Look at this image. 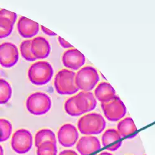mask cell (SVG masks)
Returning <instances> with one entry per match:
<instances>
[{"label":"cell","instance_id":"f1b7e54d","mask_svg":"<svg viewBox=\"0 0 155 155\" xmlns=\"http://www.w3.org/2000/svg\"><path fill=\"white\" fill-rule=\"evenodd\" d=\"M99 155H113V154H112L111 153H109V152L104 151V152H102V153H100Z\"/></svg>","mask_w":155,"mask_h":155},{"label":"cell","instance_id":"44dd1931","mask_svg":"<svg viewBox=\"0 0 155 155\" xmlns=\"http://www.w3.org/2000/svg\"><path fill=\"white\" fill-rule=\"evenodd\" d=\"M57 144L51 142H45L37 148V155H57Z\"/></svg>","mask_w":155,"mask_h":155},{"label":"cell","instance_id":"d4e9b609","mask_svg":"<svg viewBox=\"0 0 155 155\" xmlns=\"http://www.w3.org/2000/svg\"><path fill=\"white\" fill-rule=\"evenodd\" d=\"M0 18H5L11 21L14 24L17 19V15L15 12L9 11L6 9L0 10Z\"/></svg>","mask_w":155,"mask_h":155},{"label":"cell","instance_id":"7a4b0ae2","mask_svg":"<svg viewBox=\"0 0 155 155\" xmlns=\"http://www.w3.org/2000/svg\"><path fill=\"white\" fill-rule=\"evenodd\" d=\"M76 73L67 69H63L56 74L54 86L57 92L61 95H71L78 91L75 82Z\"/></svg>","mask_w":155,"mask_h":155},{"label":"cell","instance_id":"f546056e","mask_svg":"<svg viewBox=\"0 0 155 155\" xmlns=\"http://www.w3.org/2000/svg\"><path fill=\"white\" fill-rule=\"evenodd\" d=\"M0 154L3 155V149L1 145H0Z\"/></svg>","mask_w":155,"mask_h":155},{"label":"cell","instance_id":"83f0119b","mask_svg":"<svg viewBox=\"0 0 155 155\" xmlns=\"http://www.w3.org/2000/svg\"><path fill=\"white\" fill-rule=\"evenodd\" d=\"M59 155H78V154L77 153H76L73 150H67L60 152Z\"/></svg>","mask_w":155,"mask_h":155},{"label":"cell","instance_id":"4316f807","mask_svg":"<svg viewBox=\"0 0 155 155\" xmlns=\"http://www.w3.org/2000/svg\"><path fill=\"white\" fill-rule=\"evenodd\" d=\"M41 29H42V31H43V32L44 34H45L46 35H48V36H55V35H57L56 33H55L53 31H51L48 29L47 28H46L44 26H43V25H41Z\"/></svg>","mask_w":155,"mask_h":155},{"label":"cell","instance_id":"5b68a950","mask_svg":"<svg viewBox=\"0 0 155 155\" xmlns=\"http://www.w3.org/2000/svg\"><path fill=\"white\" fill-rule=\"evenodd\" d=\"M51 106L50 97L41 92H37L30 95L26 101L28 111L35 115H42L47 113Z\"/></svg>","mask_w":155,"mask_h":155},{"label":"cell","instance_id":"4dcf8cb0","mask_svg":"<svg viewBox=\"0 0 155 155\" xmlns=\"http://www.w3.org/2000/svg\"><path fill=\"white\" fill-rule=\"evenodd\" d=\"M0 155H2V154H0Z\"/></svg>","mask_w":155,"mask_h":155},{"label":"cell","instance_id":"7c38bea8","mask_svg":"<svg viewBox=\"0 0 155 155\" xmlns=\"http://www.w3.org/2000/svg\"><path fill=\"white\" fill-rule=\"evenodd\" d=\"M100 149V141L94 136L82 137L76 144V150L81 155H91Z\"/></svg>","mask_w":155,"mask_h":155},{"label":"cell","instance_id":"9a60e30c","mask_svg":"<svg viewBox=\"0 0 155 155\" xmlns=\"http://www.w3.org/2000/svg\"><path fill=\"white\" fill-rule=\"evenodd\" d=\"M19 34L24 38H31L39 31V24L27 18L21 17L18 22Z\"/></svg>","mask_w":155,"mask_h":155},{"label":"cell","instance_id":"277c9868","mask_svg":"<svg viewBox=\"0 0 155 155\" xmlns=\"http://www.w3.org/2000/svg\"><path fill=\"white\" fill-rule=\"evenodd\" d=\"M99 81V76L96 68L91 66L82 68L75 76V82L77 87L83 91L93 90Z\"/></svg>","mask_w":155,"mask_h":155},{"label":"cell","instance_id":"cb8c5ba5","mask_svg":"<svg viewBox=\"0 0 155 155\" xmlns=\"http://www.w3.org/2000/svg\"><path fill=\"white\" fill-rule=\"evenodd\" d=\"M64 110L68 115L73 116V117H78V116L83 114L76 106L74 96H73L67 100L65 104H64Z\"/></svg>","mask_w":155,"mask_h":155},{"label":"cell","instance_id":"6da1fadb","mask_svg":"<svg viewBox=\"0 0 155 155\" xmlns=\"http://www.w3.org/2000/svg\"><path fill=\"white\" fill-rule=\"evenodd\" d=\"M106 122L102 116L97 113H90L81 117L78 122L80 132L86 135H98L104 130Z\"/></svg>","mask_w":155,"mask_h":155},{"label":"cell","instance_id":"d6986e66","mask_svg":"<svg viewBox=\"0 0 155 155\" xmlns=\"http://www.w3.org/2000/svg\"><path fill=\"white\" fill-rule=\"evenodd\" d=\"M12 89L10 84L4 79H0V104L7 103L11 97Z\"/></svg>","mask_w":155,"mask_h":155},{"label":"cell","instance_id":"ba28073f","mask_svg":"<svg viewBox=\"0 0 155 155\" xmlns=\"http://www.w3.org/2000/svg\"><path fill=\"white\" fill-rule=\"evenodd\" d=\"M19 59L17 47L12 43L5 42L0 45V64L5 68L15 66Z\"/></svg>","mask_w":155,"mask_h":155},{"label":"cell","instance_id":"ac0fdd59","mask_svg":"<svg viewBox=\"0 0 155 155\" xmlns=\"http://www.w3.org/2000/svg\"><path fill=\"white\" fill-rule=\"evenodd\" d=\"M45 142H51L57 144V140L55 134L50 129H42L38 131L35 137V145L37 148Z\"/></svg>","mask_w":155,"mask_h":155},{"label":"cell","instance_id":"8fae6325","mask_svg":"<svg viewBox=\"0 0 155 155\" xmlns=\"http://www.w3.org/2000/svg\"><path fill=\"white\" fill-rule=\"evenodd\" d=\"M75 104L78 110L83 114L93 110L97 106V101L90 91H81L74 96Z\"/></svg>","mask_w":155,"mask_h":155},{"label":"cell","instance_id":"7402d4cb","mask_svg":"<svg viewBox=\"0 0 155 155\" xmlns=\"http://www.w3.org/2000/svg\"><path fill=\"white\" fill-rule=\"evenodd\" d=\"M12 132V125L6 119H0V142L9 139Z\"/></svg>","mask_w":155,"mask_h":155},{"label":"cell","instance_id":"4fadbf2b","mask_svg":"<svg viewBox=\"0 0 155 155\" xmlns=\"http://www.w3.org/2000/svg\"><path fill=\"white\" fill-rule=\"evenodd\" d=\"M122 137L117 130L113 128L107 130L102 135L101 140L102 144L107 150L115 151L117 150L122 145Z\"/></svg>","mask_w":155,"mask_h":155},{"label":"cell","instance_id":"8992f818","mask_svg":"<svg viewBox=\"0 0 155 155\" xmlns=\"http://www.w3.org/2000/svg\"><path fill=\"white\" fill-rule=\"evenodd\" d=\"M101 108L106 119L110 122L120 120L127 113L125 105L117 96L108 102L101 103Z\"/></svg>","mask_w":155,"mask_h":155},{"label":"cell","instance_id":"ffe728a7","mask_svg":"<svg viewBox=\"0 0 155 155\" xmlns=\"http://www.w3.org/2000/svg\"><path fill=\"white\" fill-rule=\"evenodd\" d=\"M32 40L23 41L20 45V51L22 57L28 61H34L37 59L32 54L31 50Z\"/></svg>","mask_w":155,"mask_h":155},{"label":"cell","instance_id":"9c48e42d","mask_svg":"<svg viewBox=\"0 0 155 155\" xmlns=\"http://www.w3.org/2000/svg\"><path fill=\"white\" fill-rule=\"evenodd\" d=\"M59 143L64 147H71L74 145L79 138V133L76 127L70 124L62 125L58 132Z\"/></svg>","mask_w":155,"mask_h":155},{"label":"cell","instance_id":"e0dca14e","mask_svg":"<svg viewBox=\"0 0 155 155\" xmlns=\"http://www.w3.org/2000/svg\"><path fill=\"white\" fill-rule=\"evenodd\" d=\"M117 132L122 138H132L136 137L137 128L133 119L128 117L119 122L117 124Z\"/></svg>","mask_w":155,"mask_h":155},{"label":"cell","instance_id":"603a6c76","mask_svg":"<svg viewBox=\"0 0 155 155\" xmlns=\"http://www.w3.org/2000/svg\"><path fill=\"white\" fill-rule=\"evenodd\" d=\"M14 23L5 18H0V38L9 36L13 29Z\"/></svg>","mask_w":155,"mask_h":155},{"label":"cell","instance_id":"484cf974","mask_svg":"<svg viewBox=\"0 0 155 155\" xmlns=\"http://www.w3.org/2000/svg\"><path fill=\"white\" fill-rule=\"evenodd\" d=\"M58 42L60 44V45L64 48H70L73 47V45L71 44H70V43L67 42L65 40H64L63 38H61V37H58Z\"/></svg>","mask_w":155,"mask_h":155},{"label":"cell","instance_id":"3957f363","mask_svg":"<svg viewBox=\"0 0 155 155\" xmlns=\"http://www.w3.org/2000/svg\"><path fill=\"white\" fill-rule=\"evenodd\" d=\"M54 74L51 64L45 61H37L29 68L28 77L30 81L37 86H42L48 83Z\"/></svg>","mask_w":155,"mask_h":155},{"label":"cell","instance_id":"52a82bcc","mask_svg":"<svg viewBox=\"0 0 155 155\" xmlns=\"http://www.w3.org/2000/svg\"><path fill=\"white\" fill-rule=\"evenodd\" d=\"M32 135L25 129L17 130L12 137L11 147L18 154H25L29 151L32 147Z\"/></svg>","mask_w":155,"mask_h":155},{"label":"cell","instance_id":"2e32d148","mask_svg":"<svg viewBox=\"0 0 155 155\" xmlns=\"http://www.w3.org/2000/svg\"><path fill=\"white\" fill-rule=\"evenodd\" d=\"M96 98L101 103L108 102L116 96L115 90L107 82H102L96 87L94 91Z\"/></svg>","mask_w":155,"mask_h":155},{"label":"cell","instance_id":"5bb4252c","mask_svg":"<svg viewBox=\"0 0 155 155\" xmlns=\"http://www.w3.org/2000/svg\"><path fill=\"white\" fill-rule=\"evenodd\" d=\"M31 50L36 59H44L50 54L49 42L42 37H37L32 40Z\"/></svg>","mask_w":155,"mask_h":155},{"label":"cell","instance_id":"30bf717a","mask_svg":"<svg viewBox=\"0 0 155 155\" xmlns=\"http://www.w3.org/2000/svg\"><path fill=\"white\" fill-rule=\"evenodd\" d=\"M85 61L84 55L76 48L68 50L62 57L63 65L72 70H79L84 65Z\"/></svg>","mask_w":155,"mask_h":155}]
</instances>
